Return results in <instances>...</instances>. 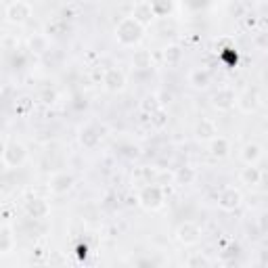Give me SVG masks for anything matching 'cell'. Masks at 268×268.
I'll return each mask as SVG.
<instances>
[{
  "label": "cell",
  "mask_w": 268,
  "mask_h": 268,
  "mask_svg": "<svg viewBox=\"0 0 268 268\" xmlns=\"http://www.w3.org/2000/svg\"><path fill=\"white\" fill-rule=\"evenodd\" d=\"M216 134V128L210 120H201L197 126V138H212Z\"/></svg>",
  "instance_id": "cell-6"
},
{
  "label": "cell",
  "mask_w": 268,
  "mask_h": 268,
  "mask_svg": "<svg viewBox=\"0 0 268 268\" xmlns=\"http://www.w3.org/2000/svg\"><path fill=\"white\" fill-rule=\"evenodd\" d=\"M107 88H111V91H120V88L124 86V78H122V73L116 71V69H111L107 73V80H105Z\"/></svg>",
  "instance_id": "cell-5"
},
{
  "label": "cell",
  "mask_w": 268,
  "mask_h": 268,
  "mask_svg": "<svg viewBox=\"0 0 268 268\" xmlns=\"http://www.w3.org/2000/svg\"><path fill=\"white\" fill-rule=\"evenodd\" d=\"M239 201H241L239 191H235V189H226V191H222V195H220V208H224V210H233V208L239 206Z\"/></svg>",
  "instance_id": "cell-2"
},
{
  "label": "cell",
  "mask_w": 268,
  "mask_h": 268,
  "mask_svg": "<svg viewBox=\"0 0 268 268\" xmlns=\"http://www.w3.org/2000/svg\"><path fill=\"white\" fill-rule=\"evenodd\" d=\"M226 151H228V143H226L224 138L214 140V145H212V153H214V155L222 157V155H226Z\"/></svg>",
  "instance_id": "cell-9"
},
{
  "label": "cell",
  "mask_w": 268,
  "mask_h": 268,
  "mask_svg": "<svg viewBox=\"0 0 268 268\" xmlns=\"http://www.w3.org/2000/svg\"><path fill=\"white\" fill-rule=\"evenodd\" d=\"M233 93L231 91H222V95H216V107H220V109H228V107H233L235 105V101H226V97H231Z\"/></svg>",
  "instance_id": "cell-7"
},
{
  "label": "cell",
  "mask_w": 268,
  "mask_h": 268,
  "mask_svg": "<svg viewBox=\"0 0 268 268\" xmlns=\"http://www.w3.org/2000/svg\"><path fill=\"white\" fill-rule=\"evenodd\" d=\"M260 155H262V153H260V147H258V145H247V147H245V153H243V157H245V161H247V163L256 161V159H258Z\"/></svg>",
  "instance_id": "cell-8"
},
{
  "label": "cell",
  "mask_w": 268,
  "mask_h": 268,
  "mask_svg": "<svg viewBox=\"0 0 268 268\" xmlns=\"http://www.w3.org/2000/svg\"><path fill=\"white\" fill-rule=\"evenodd\" d=\"M7 17H9L11 21H23L25 17H30V7L25 5V3H21V0H17V3L9 5Z\"/></svg>",
  "instance_id": "cell-1"
},
{
  "label": "cell",
  "mask_w": 268,
  "mask_h": 268,
  "mask_svg": "<svg viewBox=\"0 0 268 268\" xmlns=\"http://www.w3.org/2000/svg\"><path fill=\"white\" fill-rule=\"evenodd\" d=\"M11 157H15V161H13V168H15V165H19L23 159H25V149L21 147V145H11V147H7L5 149V163L7 161H11Z\"/></svg>",
  "instance_id": "cell-3"
},
{
  "label": "cell",
  "mask_w": 268,
  "mask_h": 268,
  "mask_svg": "<svg viewBox=\"0 0 268 268\" xmlns=\"http://www.w3.org/2000/svg\"><path fill=\"white\" fill-rule=\"evenodd\" d=\"M178 237H181V241H185V243H195L199 239V231L195 224H185V226H181V231H178Z\"/></svg>",
  "instance_id": "cell-4"
},
{
  "label": "cell",
  "mask_w": 268,
  "mask_h": 268,
  "mask_svg": "<svg viewBox=\"0 0 268 268\" xmlns=\"http://www.w3.org/2000/svg\"><path fill=\"white\" fill-rule=\"evenodd\" d=\"M258 178H260V174H258V170L256 168H245V172H243V181H251V183H258Z\"/></svg>",
  "instance_id": "cell-10"
}]
</instances>
